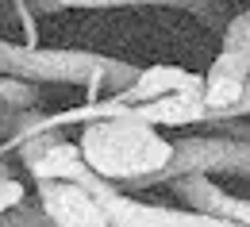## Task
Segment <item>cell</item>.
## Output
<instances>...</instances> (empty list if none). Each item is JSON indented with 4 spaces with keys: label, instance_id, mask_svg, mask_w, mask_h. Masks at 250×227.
<instances>
[{
    "label": "cell",
    "instance_id": "277c9868",
    "mask_svg": "<svg viewBox=\"0 0 250 227\" xmlns=\"http://www.w3.org/2000/svg\"><path fill=\"white\" fill-rule=\"evenodd\" d=\"M185 173H223V177H243L250 181V143L227 139V135H188L173 139V162L154 177V185H169Z\"/></svg>",
    "mask_w": 250,
    "mask_h": 227
},
{
    "label": "cell",
    "instance_id": "52a82bcc",
    "mask_svg": "<svg viewBox=\"0 0 250 227\" xmlns=\"http://www.w3.org/2000/svg\"><path fill=\"white\" fill-rule=\"evenodd\" d=\"M39 8H143V4H162V8H185L188 16H196L204 27L223 23V4L219 0H31Z\"/></svg>",
    "mask_w": 250,
    "mask_h": 227
},
{
    "label": "cell",
    "instance_id": "30bf717a",
    "mask_svg": "<svg viewBox=\"0 0 250 227\" xmlns=\"http://www.w3.org/2000/svg\"><path fill=\"white\" fill-rule=\"evenodd\" d=\"M231 120H250V81H247V89H243V100L235 104V108H227L219 120H212V124H231Z\"/></svg>",
    "mask_w": 250,
    "mask_h": 227
},
{
    "label": "cell",
    "instance_id": "3957f363",
    "mask_svg": "<svg viewBox=\"0 0 250 227\" xmlns=\"http://www.w3.org/2000/svg\"><path fill=\"white\" fill-rule=\"evenodd\" d=\"M250 81V8L235 12L227 20L223 46H219L216 62L204 73V108H208V124L219 120L227 108H235L243 100V89Z\"/></svg>",
    "mask_w": 250,
    "mask_h": 227
},
{
    "label": "cell",
    "instance_id": "6da1fadb",
    "mask_svg": "<svg viewBox=\"0 0 250 227\" xmlns=\"http://www.w3.org/2000/svg\"><path fill=\"white\" fill-rule=\"evenodd\" d=\"M77 150L93 177L108 185H124V189L154 185V177L173 162V139L158 135V127L131 116L85 124Z\"/></svg>",
    "mask_w": 250,
    "mask_h": 227
},
{
    "label": "cell",
    "instance_id": "9c48e42d",
    "mask_svg": "<svg viewBox=\"0 0 250 227\" xmlns=\"http://www.w3.org/2000/svg\"><path fill=\"white\" fill-rule=\"evenodd\" d=\"M23 204H27V185L20 177H12V169L0 162V216L4 212H16Z\"/></svg>",
    "mask_w": 250,
    "mask_h": 227
},
{
    "label": "cell",
    "instance_id": "8992f818",
    "mask_svg": "<svg viewBox=\"0 0 250 227\" xmlns=\"http://www.w3.org/2000/svg\"><path fill=\"white\" fill-rule=\"evenodd\" d=\"M169 189L181 196L185 208H192V212H204V216H216V220H231L239 227H250V200L219 189L208 173H185V177L169 181Z\"/></svg>",
    "mask_w": 250,
    "mask_h": 227
},
{
    "label": "cell",
    "instance_id": "ba28073f",
    "mask_svg": "<svg viewBox=\"0 0 250 227\" xmlns=\"http://www.w3.org/2000/svg\"><path fill=\"white\" fill-rule=\"evenodd\" d=\"M0 104L12 112H31L39 108V85L20 81V77H0Z\"/></svg>",
    "mask_w": 250,
    "mask_h": 227
},
{
    "label": "cell",
    "instance_id": "5b68a950",
    "mask_svg": "<svg viewBox=\"0 0 250 227\" xmlns=\"http://www.w3.org/2000/svg\"><path fill=\"white\" fill-rule=\"evenodd\" d=\"M39 208L54 227H112L100 200L81 181H39Z\"/></svg>",
    "mask_w": 250,
    "mask_h": 227
},
{
    "label": "cell",
    "instance_id": "7a4b0ae2",
    "mask_svg": "<svg viewBox=\"0 0 250 227\" xmlns=\"http://www.w3.org/2000/svg\"><path fill=\"white\" fill-rule=\"evenodd\" d=\"M77 181L100 200L104 216L112 227H239L231 220H216V216H204V212H192V208H166V204H146L139 196L124 193L120 185H108L89 173V165L77 173Z\"/></svg>",
    "mask_w": 250,
    "mask_h": 227
}]
</instances>
